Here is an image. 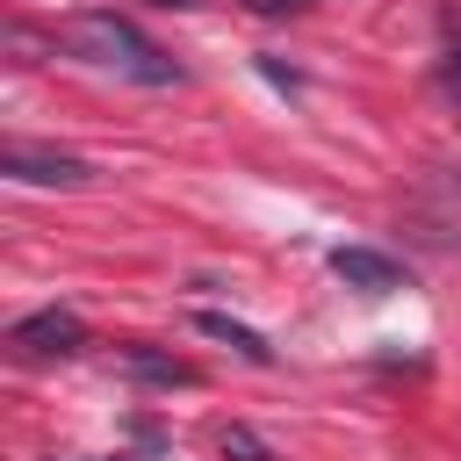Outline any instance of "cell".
I'll return each mask as SVG.
<instances>
[{
    "instance_id": "cell-1",
    "label": "cell",
    "mask_w": 461,
    "mask_h": 461,
    "mask_svg": "<svg viewBox=\"0 0 461 461\" xmlns=\"http://www.w3.org/2000/svg\"><path fill=\"white\" fill-rule=\"evenodd\" d=\"M65 50L86 58V65H101V72H115V79H137V86H180V65H173L137 22H122L115 7L72 14V22H65Z\"/></svg>"
},
{
    "instance_id": "cell-5",
    "label": "cell",
    "mask_w": 461,
    "mask_h": 461,
    "mask_svg": "<svg viewBox=\"0 0 461 461\" xmlns=\"http://www.w3.org/2000/svg\"><path fill=\"white\" fill-rule=\"evenodd\" d=\"M194 331H202V339H216V346H230V353H238V360H252V367H267V360H274V346H267L252 324L223 317V310H194Z\"/></svg>"
},
{
    "instance_id": "cell-3",
    "label": "cell",
    "mask_w": 461,
    "mask_h": 461,
    "mask_svg": "<svg viewBox=\"0 0 461 461\" xmlns=\"http://www.w3.org/2000/svg\"><path fill=\"white\" fill-rule=\"evenodd\" d=\"M7 346H14V353H29V360H65V353H79V346H86V324H79L72 310H29V317H14Z\"/></svg>"
},
{
    "instance_id": "cell-8",
    "label": "cell",
    "mask_w": 461,
    "mask_h": 461,
    "mask_svg": "<svg viewBox=\"0 0 461 461\" xmlns=\"http://www.w3.org/2000/svg\"><path fill=\"white\" fill-rule=\"evenodd\" d=\"M252 14H295V7H310V0H245Z\"/></svg>"
},
{
    "instance_id": "cell-10",
    "label": "cell",
    "mask_w": 461,
    "mask_h": 461,
    "mask_svg": "<svg viewBox=\"0 0 461 461\" xmlns=\"http://www.w3.org/2000/svg\"><path fill=\"white\" fill-rule=\"evenodd\" d=\"M158 7H202V0H158Z\"/></svg>"
},
{
    "instance_id": "cell-6",
    "label": "cell",
    "mask_w": 461,
    "mask_h": 461,
    "mask_svg": "<svg viewBox=\"0 0 461 461\" xmlns=\"http://www.w3.org/2000/svg\"><path fill=\"white\" fill-rule=\"evenodd\" d=\"M122 367H130L137 382H158V389H187V382H194L187 360H166V353H151V346H122Z\"/></svg>"
},
{
    "instance_id": "cell-4",
    "label": "cell",
    "mask_w": 461,
    "mask_h": 461,
    "mask_svg": "<svg viewBox=\"0 0 461 461\" xmlns=\"http://www.w3.org/2000/svg\"><path fill=\"white\" fill-rule=\"evenodd\" d=\"M331 274H339L346 288H360V295H396V288H403V267H396L389 252H375V245H339V252H331Z\"/></svg>"
},
{
    "instance_id": "cell-2",
    "label": "cell",
    "mask_w": 461,
    "mask_h": 461,
    "mask_svg": "<svg viewBox=\"0 0 461 461\" xmlns=\"http://www.w3.org/2000/svg\"><path fill=\"white\" fill-rule=\"evenodd\" d=\"M0 173L22 187H86L94 166L72 151H36V144H0Z\"/></svg>"
},
{
    "instance_id": "cell-9",
    "label": "cell",
    "mask_w": 461,
    "mask_h": 461,
    "mask_svg": "<svg viewBox=\"0 0 461 461\" xmlns=\"http://www.w3.org/2000/svg\"><path fill=\"white\" fill-rule=\"evenodd\" d=\"M447 86H454V94H461V43H454V50H447Z\"/></svg>"
},
{
    "instance_id": "cell-7",
    "label": "cell",
    "mask_w": 461,
    "mask_h": 461,
    "mask_svg": "<svg viewBox=\"0 0 461 461\" xmlns=\"http://www.w3.org/2000/svg\"><path fill=\"white\" fill-rule=\"evenodd\" d=\"M223 461H274V447L252 425H223Z\"/></svg>"
}]
</instances>
